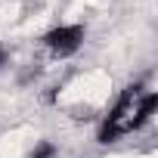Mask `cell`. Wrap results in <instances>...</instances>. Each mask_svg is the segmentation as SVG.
Instances as JSON below:
<instances>
[{"label": "cell", "instance_id": "1", "mask_svg": "<svg viewBox=\"0 0 158 158\" xmlns=\"http://www.w3.org/2000/svg\"><path fill=\"white\" fill-rule=\"evenodd\" d=\"M158 112V90L146 87V84H127L124 90H118V96L112 99V106L106 109V115L99 118L96 127V143L112 146L130 133L146 130L155 121Z\"/></svg>", "mask_w": 158, "mask_h": 158}, {"label": "cell", "instance_id": "2", "mask_svg": "<svg viewBox=\"0 0 158 158\" xmlns=\"http://www.w3.org/2000/svg\"><path fill=\"white\" fill-rule=\"evenodd\" d=\"M87 37H90L87 22H56V25H50L37 40H40V47H44V53H47L50 59L68 62V59H74L77 53L84 50Z\"/></svg>", "mask_w": 158, "mask_h": 158}, {"label": "cell", "instance_id": "3", "mask_svg": "<svg viewBox=\"0 0 158 158\" xmlns=\"http://www.w3.org/2000/svg\"><path fill=\"white\" fill-rule=\"evenodd\" d=\"M56 155H59V149H56V143H50V139H37L34 149L28 152V158H56Z\"/></svg>", "mask_w": 158, "mask_h": 158}, {"label": "cell", "instance_id": "4", "mask_svg": "<svg viewBox=\"0 0 158 158\" xmlns=\"http://www.w3.org/2000/svg\"><path fill=\"white\" fill-rule=\"evenodd\" d=\"M10 62H13V47H10L6 40H0V71H3Z\"/></svg>", "mask_w": 158, "mask_h": 158}]
</instances>
